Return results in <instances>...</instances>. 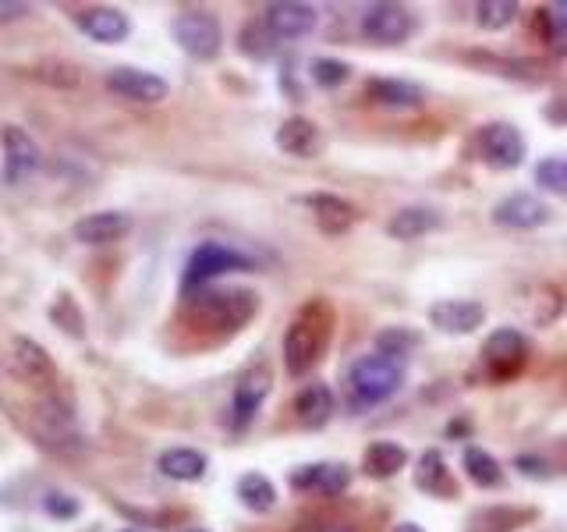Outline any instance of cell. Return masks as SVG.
<instances>
[{
    "instance_id": "cell-36",
    "label": "cell",
    "mask_w": 567,
    "mask_h": 532,
    "mask_svg": "<svg viewBox=\"0 0 567 532\" xmlns=\"http://www.w3.org/2000/svg\"><path fill=\"white\" fill-rule=\"evenodd\" d=\"M29 15V4H18V0H0V22H11V18Z\"/></svg>"
},
{
    "instance_id": "cell-7",
    "label": "cell",
    "mask_w": 567,
    "mask_h": 532,
    "mask_svg": "<svg viewBox=\"0 0 567 532\" xmlns=\"http://www.w3.org/2000/svg\"><path fill=\"white\" fill-rule=\"evenodd\" d=\"M415 22L412 15L401 8V4H373L362 15V36L369 43H380V47H397L412 36Z\"/></svg>"
},
{
    "instance_id": "cell-12",
    "label": "cell",
    "mask_w": 567,
    "mask_h": 532,
    "mask_svg": "<svg viewBox=\"0 0 567 532\" xmlns=\"http://www.w3.org/2000/svg\"><path fill=\"white\" fill-rule=\"evenodd\" d=\"M316 8L312 4H298V0H277L266 8V29L277 40H302L316 29Z\"/></svg>"
},
{
    "instance_id": "cell-17",
    "label": "cell",
    "mask_w": 567,
    "mask_h": 532,
    "mask_svg": "<svg viewBox=\"0 0 567 532\" xmlns=\"http://www.w3.org/2000/svg\"><path fill=\"white\" fill-rule=\"evenodd\" d=\"M288 479L295 490H312V493H323V497H337V493L348 490L351 472L348 465L323 462V465H302V469H295Z\"/></svg>"
},
{
    "instance_id": "cell-10",
    "label": "cell",
    "mask_w": 567,
    "mask_h": 532,
    "mask_svg": "<svg viewBox=\"0 0 567 532\" xmlns=\"http://www.w3.org/2000/svg\"><path fill=\"white\" fill-rule=\"evenodd\" d=\"M270 394V369L252 366L241 373V380L234 384V401H231V426L234 430H245V426L256 419L259 405Z\"/></svg>"
},
{
    "instance_id": "cell-39",
    "label": "cell",
    "mask_w": 567,
    "mask_h": 532,
    "mask_svg": "<svg viewBox=\"0 0 567 532\" xmlns=\"http://www.w3.org/2000/svg\"><path fill=\"white\" fill-rule=\"evenodd\" d=\"M394 532H422V525H415V522H401Z\"/></svg>"
},
{
    "instance_id": "cell-2",
    "label": "cell",
    "mask_w": 567,
    "mask_h": 532,
    "mask_svg": "<svg viewBox=\"0 0 567 532\" xmlns=\"http://www.w3.org/2000/svg\"><path fill=\"white\" fill-rule=\"evenodd\" d=\"M256 309H259L256 291H245V288L202 291L199 298H192V302H188V320H192L195 327L231 334V330L245 327V323L256 316Z\"/></svg>"
},
{
    "instance_id": "cell-3",
    "label": "cell",
    "mask_w": 567,
    "mask_h": 532,
    "mask_svg": "<svg viewBox=\"0 0 567 532\" xmlns=\"http://www.w3.org/2000/svg\"><path fill=\"white\" fill-rule=\"evenodd\" d=\"M404 384V366L383 355H366L351 366V391L362 405H380V401L394 398Z\"/></svg>"
},
{
    "instance_id": "cell-34",
    "label": "cell",
    "mask_w": 567,
    "mask_h": 532,
    "mask_svg": "<svg viewBox=\"0 0 567 532\" xmlns=\"http://www.w3.org/2000/svg\"><path fill=\"white\" fill-rule=\"evenodd\" d=\"M43 508H47V515H54V518H75L78 515V501L75 497H68V493H47Z\"/></svg>"
},
{
    "instance_id": "cell-24",
    "label": "cell",
    "mask_w": 567,
    "mask_h": 532,
    "mask_svg": "<svg viewBox=\"0 0 567 532\" xmlns=\"http://www.w3.org/2000/svg\"><path fill=\"white\" fill-rule=\"evenodd\" d=\"M408 465V451L394 440H376V444L366 447V458H362V469L373 479H390Z\"/></svg>"
},
{
    "instance_id": "cell-23",
    "label": "cell",
    "mask_w": 567,
    "mask_h": 532,
    "mask_svg": "<svg viewBox=\"0 0 567 532\" xmlns=\"http://www.w3.org/2000/svg\"><path fill=\"white\" fill-rule=\"evenodd\" d=\"M295 412H298V423L316 430V426L330 423V415H334V391L327 384H309L295 401Z\"/></svg>"
},
{
    "instance_id": "cell-16",
    "label": "cell",
    "mask_w": 567,
    "mask_h": 532,
    "mask_svg": "<svg viewBox=\"0 0 567 532\" xmlns=\"http://www.w3.org/2000/svg\"><path fill=\"white\" fill-rule=\"evenodd\" d=\"M11 366L22 380L29 384H54L57 380V366L47 355V348L32 341V337H15L11 341Z\"/></svg>"
},
{
    "instance_id": "cell-27",
    "label": "cell",
    "mask_w": 567,
    "mask_h": 532,
    "mask_svg": "<svg viewBox=\"0 0 567 532\" xmlns=\"http://www.w3.org/2000/svg\"><path fill=\"white\" fill-rule=\"evenodd\" d=\"M238 501L249 511H256V515H263V511H270L277 504V490H273V483L263 472H245L238 479Z\"/></svg>"
},
{
    "instance_id": "cell-11",
    "label": "cell",
    "mask_w": 567,
    "mask_h": 532,
    "mask_svg": "<svg viewBox=\"0 0 567 532\" xmlns=\"http://www.w3.org/2000/svg\"><path fill=\"white\" fill-rule=\"evenodd\" d=\"M39 164H43V157H39V146L32 142V135L18 125L4 128V181L18 185L29 174H36Z\"/></svg>"
},
{
    "instance_id": "cell-5",
    "label": "cell",
    "mask_w": 567,
    "mask_h": 532,
    "mask_svg": "<svg viewBox=\"0 0 567 532\" xmlns=\"http://www.w3.org/2000/svg\"><path fill=\"white\" fill-rule=\"evenodd\" d=\"M174 40L195 61H213L224 47V29L210 11H181L171 25Z\"/></svg>"
},
{
    "instance_id": "cell-41",
    "label": "cell",
    "mask_w": 567,
    "mask_h": 532,
    "mask_svg": "<svg viewBox=\"0 0 567 532\" xmlns=\"http://www.w3.org/2000/svg\"><path fill=\"white\" fill-rule=\"evenodd\" d=\"M121 532H142V529H121Z\"/></svg>"
},
{
    "instance_id": "cell-19",
    "label": "cell",
    "mask_w": 567,
    "mask_h": 532,
    "mask_svg": "<svg viewBox=\"0 0 567 532\" xmlns=\"http://www.w3.org/2000/svg\"><path fill=\"white\" fill-rule=\"evenodd\" d=\"M277 146L280 153H288L295 160H312L323 146V135L309 118H288L277 128Z\"/></svg>"
},
{
    "instance_id": "cell-38",
    "label": "cell",
    "mask_w": 567,
    "mask_h": 532,
    "mask_svg": "<svg viewBox=\"0 0 567 532\" xmlns=\"http://www.w3.org/2000/svg\"><path fill=\"white\" fill-rule=\"evenodd\" d=\"M546 118H550V121H567V100H564V96L546 107Z\"/></svg>"
},
{
    "instance_id": "cell-14",
    "label": "cell",
    "mask_w": 567,
    "mask_h": 532,
    "mask_svg": "<svg viewBox=\"0 0 567 532\" xmlns=\"http://www.w3.org/2000/svg\"><path fill=\"white\" fill-rule=\"evenodd\" d=\"M132 231V217L121 210H100V213H86V217L78 220L71 227V235L75 242L82 245H110V242H121V238Z\"/></svg>"
},
{
    "instance_id": "cell-6",
    "label": "cell",
    "mask_w": 567,
    "mask_h": 532,
    "mask_svg": "<svg viewBox=\"0 0 567 532\" xmlns=\"http://www.w3.org/2000/svg\"><path fill=\"white\" fill-rule=\"evenodd\" d=\"M479 157L490 167L511 171L525 160V135L507 121H493L479 132Z\"/></svg>"
},
{
    "instance_id": "cell-40",
    "label": "cell",
    "mask_w": 567,
    "mask_h": 532,
    "mask_svg": "<svg viewBox=\"0 0 567 532\" xmlns=\"http://www.w3.org/2000/svg\"><path fill=\"white\" fill-rule=\"evenodd\" d=\"M185 532H210V529H199V525H195V529H185Z\"/></svg>"
},
{
    "instance_id": "cell-1",
    "label": "cell",
    "mask_w": 567,
    "mask_h": 532,
    "mask_svg": "<svg viewBox=\"0 0 567 532\" xmlns=\"http://www.w3.org/2000/svg\"><path fill=\"white\" fill-rule=\"evenodd\" d=\"M330 327H334V309L327 298H312L305 302L302 313L284 334V366L291 376H305L319 362V352L327 348Z\"/></svg>"
},
{
    "instance_id": "cell-21",
    "label": "cell",
    "mask_w": 567,
    "mask_h": 532,
    "mask_svg": "<svg viewBox=\"0 0 567 532\" xmlns=\"http://www.w3.org/2000/svg\"><path fill=\"white\" fill-rule=\"evenodd\" d=\"M440 227V213L429 210V206H408V210L394 213L387 224V235L397 238V242H415V238L429 235Z\"/></svg>"
},
{
    "instance_id": "cell-18",
    "label": "cell",
    "mask_w": 567,
    "mask_h": 532,
    "mask_svg": "<svg viewBox=\"0 0 567 532\" xmlns=\"http://www.w3.org/2000/svg\"><path fill=\"white\" fill-rule=\"evenodd\" d=\"M75 22H78V29L96 43H121V40H128V32H132L128 15L117 8H86V11H78Z\"/></svg>"
},
{
    "instance_id": "cell-20",
    "label": "cell",
    "mask_w": 567,
    "mask_h": 532,
    "mask_svg": "<svg viewBox=\"0 0 567 532\" xmlns=\"http://www.w3.org/2000/svg\"><path fill=\"white\" fill-rule=\"evenodd\" d=\"M309 203L312 217H316L319 231H327V235H344L351 224H355V206L344 203L341 196H330V192H312L305 196Z\"/></svg>"
},
{
    "instance_id": "cell-37",
    "label": "cell",
    "mask_w": 567,
    "mask_h": 532,
    "mask_svg": "<svg viewBox=\"0 0 567 532\" xmlns=\"http://www.w3.org/2000/svg\"><path fill=\"white\" fill-rule=\"evenodd\" d=\"M291 532H351V529L334 525V522H302V525H295Z\"/></svg>"
},
{
    "instance_id": "cell-13",
    "label": "cell",
    "mask_w": 567,
    "mask_h": 532,
    "mask_svg": "<svg viewBox=\"0 0 567 532\" xmlns=\"http://www.w3.org/2000/svg\"><path fill=\"white\" fill-rule=\"evenodd\" d=\"M486 309L472 298H443L436 306H429V323L443 334H472L475 327H482Z\"/></svg>"
},
{
    "instance_id": "cell-33",
    "label": "cell",
    "mask_w": 567,
    "mask_h": 532,
    "mask_svg": "<svg viewBox=\"0 0 567 532\" xmlns=\"http://www.w3.org/2000/svg\"><path fill=\"white\" fill-rule=\"evenodd\" d=\"M241 50L249 57H270L273 54V32H263V25H249L241 32Z\"/></svg>"
},
{
    "instance_id": "cell-26",
    "label": "cell",
    "mask_w": 567,
    "mask_h": 532,
    "mask_svg": "<svg viewBox=\"0 0 567 532\" xmlns=\"http://www.w3.org/2000/svg\"><path fill=\"white\" fill-rule=\"evenodd\" d=\"M160 472L167 479H178V483H195V479L206 476V454L192 451V447H171V451L160 454Z\"/></svg>"
},
{
    "instance_id": "cell-30",
    "label": "cell",
    "mask_w": 567,
    "mask_h": 532,
    "mask_svg": "<svg viewBox=\"0 0 567 532\" xmlns=\"http://www.w3.org/2000/svg\"><path fill=\"white\" fill-rule=\"evenodd\" d=\"M312 71V82H316L319 89H337L348 82L351 68L344 61H334V57H316V61L309 64Z\"/></svg>"
},
{
    "instance_id": "cell-32",
    "label": "cell",
    "mask_w": 567,
    "mask_h": 532,
    "mask_svg": "<svg viewBox=\"0 0 567 532\" xmlns=\"http://www.w3.org/2000/svg\"><path fill=\"white\" fill-rule=\"evenodd\" d=\"M539 188L553 192V196H567V157H550L536 167Z\"/></svg>"
},
{
    "instance_id": "cell-22",
    "label": "cell",
    "mask_w": 567,
    "mask_h": 532,
    "mask_svg": "<svg viewBox=\"0 0 567 532\" xmlns=\"http://www.w3.org/2000/svg\"><path fill=\"white\" fill-rule=\"evenodd\" d=\"M366 96L376 107H390V110H412L422 103V89L404 79H373L366 86Z\"/></svg>"
},
{
    "instance_id": "cell-9",
    "label": "cell",
    "mask_w": 567,
    "mask_h": 532,
    "mask_svg": "<svg viewBox=\"0 0 567 532\" xmlns=\"http://www.w3.org/2000/svg\"><path fill=\"white\" fill-rule=\"evenodd\" d=\"M107 86L110 93H117L121 100H132V103H164L171 86H167L160 75L153 71H142V68H114L107 75Z\"/></svg>"
},
{
    "instance_id": "cell-31",
    "label": "cell",
    "mask_w": 567,
    "mask_h": 532,
    "mask_svg": "<svg viewBox=\"0 0 567 532\" xmlns=\"http://www.w3.org/2000/svg\"><path fill=\"white\" fill-rule=\"evenodd\" d=\"M475 11H479L482 29H507L518 18V4H511V0H482Z\"/></svg>"
},
{
    "instance_id": "cell-4",
    "label": "cell",
    "mask_w": 567,
    "mask_h": 532,
    "mask_svg": "<svg viewBox=\"0 0 567 532\" xmlns=\"http://www.w3.org/2000/svg\"><path fill=\"white\" fill-rule=\"evenodd\" d=\"M256 259L238 252L234 245H224V242H202L199 249L188 256V266H185V291H195L202 284L217 281V277L231 274V270H252Z\"/></svg>"
},
{
    "instance_id": "cell-15",
    "label": "cell",
    "mask_w": 567,
    "mask_h": 532,
    "mask_svg": "<svg viewBox=\"0 0 567 532\" xmlns=\"http://www.w3.org/2000/svg\"><path fill=\"white\" fill-rule=\"evenodd\" d=\"M493 220L500 227H511V231H532V227H543L550 220V210H546L543 199L529 196V192H514V196L493 206Z\"/></svg>"
},
{
    "instance_id": "cell-25",
    "label": "cell",
    "mask_w": 567,
    "mask_h": 532,
    "mask_svg": "<svg viewBox=\"0 0 567 532\" xmlns=\"http://www.w3.org/2000/svg\"><path fill=\"white\" fill-rule=\"evenodd\" d=\"M415 486L433 497H454V479H451V469L443 462L440 451H422L419 458V469H415Z\"/></svg>"
},
{
    "instance_id": "cell-35",
    "label": "cell",
    "mask_w": 567,
    "mask_h": 532,
    "mask_svg": "<svg viewBox=\"0 0 567 532\" xmlns=\"http://www.w3.org/2000/svg\"><path fill=\"white\" fill-rule=\"evenodd\" d=\"M518 469H521V472H529V476H536V479H546V476H550V465H546L543 458H532V454H521V458H518Z\"/></svg>"
},
{
    "instance_id": "cell-29",
    "label": "cell",
    "mask_w": 567,
    "mask_h": 532,
    "mask_svg": "<svg viewBox=\"0 0 567 532\" xmlns=\"http://www.w3.org/2000/svg\"><path fill=\"white\" fill-rule=\"evenodd\" d=\"M412 348H419V334H415V330L387 327V330H380V334H376V355H383V359L401 362L404 355L412 352Z\"/></svg>"
},
{
    "instance_id": "cell-28",
    "label": "cell",
    "mask_w": 567,
    "mask_h": 532,
    "mask_svg": "<svg viewBox=\"0 0 567 532\" xmlns=\"http://www.w3.org/2000/svg\"><path fill=\"white\" fill-rule=\"evenodd\" d=\"M465 472L475 486H500L504 483V472H500L497 458L482 447H468L465 451Z\"/></svg>"
},
{
    "instance_id": "cell-8",
    "label": "cell",
    "mask_w": 567,
    "mask_h": 532,
    "mask_svg": "<svg viewBox=\"0 0 567 532\" xmlns=\"http://www.w3.org/2000/svg\"><path fill=\"white\" fill-rule=\"evenodd\" d=\"M482 359H486L490 373L514 376L521 366H525V359H529V341H525V334H521V330L500 327V330H493V334L486 337V345H482Z\"/></svg>"
}]
</instances>
